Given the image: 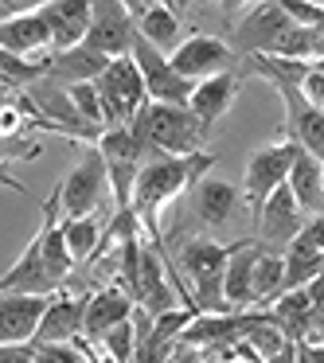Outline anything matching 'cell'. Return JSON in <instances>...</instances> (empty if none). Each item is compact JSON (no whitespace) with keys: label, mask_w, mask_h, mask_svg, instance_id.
I'll return each mask as SVG.
<instances>
[{"label":"cell","mask_w":324,"mask_h":363,"mask_svg":"<svg viewBox=\"0 0 324 363\" xmlns=\"http://www.w3.org/2000/svg\"><path fill=\"white\" fill-rule=\"evenodd\" d=\"M106 63L110 59L94 55V51H86L79 43V48L71 51H59V55H48V63H43V82H51V86H79V82H94L98 74L106 71Z\"/></svg>","instance_id":"obj_23"},{"label":"cell","mask_w":324,"mask_h":363,"mask_svg":"<svg viewBox=\"0 0 324 363\" xmlns=\"http://www.w3.org/2000/svg\"><path fill=\"white\" fill-rule=\"evenodd\" d=\"M281 277H285L281 254H277V250H266V246H262L258 258H254V269H250V305L274 301L277 293H281Z\"/></svg>","instance_id":"obj_28"},{"label":"cell","mask_w":324,"mask_h":363,"mask_svg":"<svg viewBox=\"0 0 324 363\" xmlns=\"http://www.w3.org/2000/svg\"><path fill=\"white\" fill-rule=\"evenodd\" d=\"M129 9V20H133V32L141 35L149 48H157L160 55L180 43V16H176L172 4H125Z\"/></svg>","instance_id":"obj_21"},{"label":"cell","mask_w":324,"mask_h":363,"mask_svg":"<svg viewBox=\"0 0 324 363\" xmlns=\"http://www.w3.org/2000/svg\"><path fill=\"white\" fill-rule=\"evenodd\" d=\"M254 219H258L262 238H266L269 246H285L301 227H305L308 215L301 211L297 199H293V191L281 184V188H274V191L266 196V203L258 207V215H254Z\"/></svg>","instance_id":"obj_18"},{"label":"cell","mask_w":324,"mask_h":363,"mask_svg":"<svg viewBox=\"0 0 324 363\" xmlns=\"http://www.w3.org/2000/svg\"><path fill=\"white\" fill-rule=\"evenodd\" d=\"M67 98H71L74 113H79L82 121H86L90 129H98L102 133V106H98V94L90 82H79V86H67Z\"/></svg>","instance_id":"obj_31"},{"label":"cell","mask_w":324,"mask_h":363,"mask_svg":"<svg viewBox=\"0 0 324 363\" xmlns=\"http://www.w3.org/2000/svg\"><path fill=\"white\" fill-rule=\"evenodd\" d=\"M0 188H12V191H20V196H24V191H28L24 184H20V180H16V176H12V172H9V168H4V164H0Z\"/></svg>","instance_id":"obj_38"},{"label":"cell","mask_w":324,"mask_h":363,"mask_svg":"<svg viewBox=\"0 0 324 363\" xmlns=\"http://www.w3.org/2000/svg\"><path fill=\"white\" fill-rule=\"evenodd\" d=\"M12 145H20V137H4V133H0V152H4V157H9V152H12V157H24V160H32V157H28V152L12 149Z\"/></svg>","instance_id":"obj_39"},{"label":"cell","mask_w":324,"mask_h":363,"mask_svg":"<svg viewBox=\"0 0 324 363\" xmlns=\"http://www.w3.org/2000/svg\"><path fill=\"white\" fill-rule=\"evenodd\" d=\"M82 308H86V293L55 289L43 305L32 344H71L74 336H82Z\"/></svg>","instance_id":"obj_13"},{"label":"cell","mask_w":324,"mask_h":363,"mask_svg":"<svg viewBox=\"0 0 324 363\" xmlns=\"http://www.w3.org/2000/svg\"><path fill=\"white\" fill-rule=\"evenodd\" d=\"M35 363H86L74 344H35Z\"/></svg>","instance_id":"obj_34"},{"label":"cell","mask_w":324,"mask_h":363,"mask_svg":"<svg viewBox=\"0 0 324 363\" xmlns=\"http://www.w3.org/2000/svg\"><path fill=\"white\" fill-rule=\"evenodd\" d=\"M184 277L191 281V301L196 313H230L223 305V262H227V246L211 242V238H188L176 254Z\"/></svg>","instance_id":"obj_3"},{"label":"cell","mask_w":324,"mask_h":363,"mask_svg":"<svg viewBox=\"0 0 324 363\" xmlns=\"http://www.w3.org/2000/svg\"><path fill=\"white\" fill-rule=\"evenodd\" d=\"M129 43H133V20H129L125 4L121 0L90 4V28L82 35V48L102 59H121L129 55Z\"/></svg>","instance_id":"obj_9"},{"label":"cell","mask_w":324,"mask_h":363,"mask_svg":"<svg viewBox=\"0 0 324 363\" xmlns=\"http://www.w3.org/2000/svg\"><path fill=\"white\" fill-rule=\"evenodd\" d=\"M133 316V301L121 285H106L98 293H86V308H82V340L98 344L113 324L129 320Z\"/></svg>","instance_id":"obj_16"},{"label":"cell","mask_w":324,"mask_h":363,"mask_svg":"<svg viewBox=\"0 0 324 363\" xmlns=\"http://www.w3.org/2000/svg\"><path fill=\"white\" fill-rule=\"evenodd\" d=\"M43 59H20V55H9V51H0V82H9V86H35L43 82Z\"/></svg>","instance_id":"obj_29"},{"label":"cell","mask_w":324,"mask_h":363,"mask_svg":"<svg viewBox=\"0 0 324 363\" xmlns=\"http://www.w3.org/2000/svg\"><path fill=\"white\" fill-rule=\"evenodd\" d=\"M106 168L98 149H82L79 164L59 180L55 196H59V219H82V215H98V203L106 196Z\"/></svg>","instance_id":"obj_6"},{"label":"cell","mask_w":324,"mask_h":363,"mask_svg":"<svg viewBox=\"0 0 324 363\" xmlns=\"http://www.w3.org/2000/svg\"><path fill=\"white\" fill-rule=\"evenodd\" d=\"M51 297V293H48ZM48 297H24V293H0V344H32L35 324L43 316Z\"/></svg>","instance_id":"obj_22"},{"label":"cell","mask_w":324,"mask_h":363,"mask_svg":"<svg viewBox=\"0 0 324 363\" xmlns=\"http://www.w3.org/2000/svg\"><path fill=\"white\" fill-rule=\"evenodd\" d=\"M35 238H40L43 269H48V277L55 281V289H63L67 277H71V269H74V262H71V254H67L63 230H59V196H55V191H51L48 203H43V219H40Z\"/></svg>","instance_id":"obj_20"},{"label":"cell","mask_w":324,"mask_h":363,"mask_svg":"<svg viewBox=\"0 0 324 363\" xmlns=\"http://www.w3.org/2000/svg\"><path fill=\"white\" fill-rule=\"evenodd\" d=\"M285 188L293 191V199H297V207L305 215H320V207H324V164L316 157H308L301 145H297V152H293Z\"/></svg>","instance_id":"obj_24"},{"label":"cell","mask_w":324,"mask_h":363,"mask_svg":"<svg viewBox=\"0 0 324 363\" xmlns=\"http://www.w3.org/2000/svg\"><path fill=\"white\" fill-rule=\"evenodd\" d=\"M320 51H324V40H320V28H293L274 43L269 59H289V63H320Z\"/></svg>","instance_id":"obj_27"},{"label":"cell","mask_w":324,"mask_h":363,"mask_svg":"<svg viewBox=\"0 0 324 363\" xmlns=\"http://www.w3.org/2000/svg\"><path fill=\"white\" fill-rule=\"evenodd\" d=\"M129 59H133L137 74L145 82V98L149 102H160V106H188V94H191V82H184L180 74L168 67V55H160L157 48L141 40L133 32V43H129Z\"/></svg>","instance_id":"obj_7"},{"label":"cell","mask_w":324,"mask_h":363,"mask_svg":"<svg viewBox=\"0 0 324 363\" xmlns=\"http://www.w3.org/2000/svg\"><path fill=\"white\" fill-rule=\"evenodd\" d=\"M285 20H289L293 28H320L324 24V12L316 9V4H301V0H289V4H281Z\"/></svg>","instance_id":"obj_33"},{"label":"cell","mask_w":324,"mask_h":363,"mask_svg":"<svg viewBox=\"0 0 324 363\" xmlns=\"http://www.w3.org/2000/svg\"><path fill=\"white\" fill-rule=\"evenodd\" d=\"M230 48L227 40H219V35H207V32H196L188 35V40H180L172 51H168V67H172L176 74H180L184 82H203V79H215V74H223L230 67Z\"/></svg>","instance_id":"obj_8"},{"label":"cell","mask_w":324,"mask_h":363,"mask_svg":"<svg viewBox=\"0 0 324 363\" xmlns=\"http://www.w3.org/2000/svg\"><path fill=\"white\" fill-rule=\"evenodd\" d=\"M262 363H297V340H289L281 352H274L269 359H262Z\"/></svg>","instance_id":"obj_36"},{"label":"cell","mask_w":324,"mask_h":363,"mask_svg":"<svg viewBox=\"0 0 324 363\" xmlns=\"http://www.w3.org/2000/svg\"><path fill=\"white\" fill-rule=\"evenodd\" d=\"M90 86H94L98 106H102V133H106V129L129 125L133 113L149 102V98H145V82H141V74H137V67H133V59H129V55L110 59L106 71L98 74Z\"/></svg>","instance_id":"obj_4"},{"label":"cell","mask_w":324,"mask_h":363,"mask_svg":"<svg viewBox=\"0 0 324 363\" xmlns=\"http://www.w3.org/2000/svg\"><path fill=\"white\" fill-rule=\"evenodd\" d=\"M215 168L211 152H196V157H145L141 168H137L133 180V196H129V215L137 219V227H145V235L152 238L160 254L164 242H160V211L180 196L184 188L199 184V176H207Z\"/></svg>","instance_id":"obj_1"},{"label":"cell","mask_w":324,"mask_h":363,"mask_svg":"<svg viewBox=\"0 0 324 363\" xmlns=\"http://www.w3.org/2000/svg\"><path fill=\"white\" fill-rule=\"evenodd\" d=\"M297 363H324V352L320 347H308V344H297Z\"/></svg>","instance_id":"obj_37"},{"label":"cell","mask_w":324,"mask_h":363,"mask_svg":"<svg viewBox=\"0 0 324 363\" xmlns=\"http://www.w3.org/2000/svg\"><path fill=\"white\" fill-rule=\"evenodd\" d=\"M94 149H98L102 168H106V188H110V196H113V215H125L129 211V196H133L137 168H141V160H145V149L137 145V137L129 133L125 125L106 129V133L94 141Z\"/></svg>","instance_id":"obj_5"},{"label":"cell","mask_w":324,"mask_h":363,"mask_svg":"<svg viewBox=\"0 0 324 363\" xmlns=\"http://www.w3.org/2000/svg\"><path fill=\"white\" fill-rule=\"evenodd\" d=\"M238 90H242V74H235V71H223V74H215V79H203V82L191 86L188 110H191V118L203 125V133L235 106Z\"/></svg>","instance_id":"obj_15"},{"label":"cell","mask_w":324,"mask_h":363,"mask_svg":"<svg viewBox=\"0 0 324 363\" xmlns=\"http://www.w3.org/2000/svg\"><path fill=\"white\" fill-rule=\"evenodd\" d=\"M289 32V20H285L281 4L266 0V4H254L246 9V16L238 20L235 35H230V55H269L274 43Z\"/></svg>","instance_id":"obj_12"},{"label":"cell","mask_w":324,"mask_h":363,"mask_svg":"<svg viewBox=\"0 0 324 363\" xmlns=\"http://www.w3.org/2000/svg\"><path fill=\"white\" fill-rule=\"evenodd\" d=\"M59 230H63V242L71 262H90L102 246V219L98 215H82V219H59Z\"/></svg>","instance_id":"obj_26"},{"label":"cell","mask_w":324,"mask_h":363,"mask_svg":"<svg viewBox=\"0 0 324 363\" xmlns=\"http://www.w3.org/2000/svg\"><path fill=\"white\" fill-rule=\"evenodd\" d=\"M293 152H297L293 141H277V145H266V149L250 152V160H246V176H242V196H246V203H250L254 215H258L262 203H266L269 191L285 184L289 164H293Z\"/></svg>","instance_id":"obj_11"},{"label":"cell","mask_w":324,"mask_h":363,"mask_svg":"<svg viewBox=\"0 0 324 363\" xmlns=\"http://www.w3.org/2000/svg\"><path fill=\"white\" fill-rule=\"evenodd\" d=\"M258 250H262V242H254V238H238V242L227 246V262H223V305L230 313L250 305V269H254Z\"/></svg>","instance_id":"obj_19"},{"label":"cell","mask_w":324,"mask_h":363,"mask_svg":"<svg viewBox=\"0 0 324 363\" xmlns=\"http://www.w3.org/2000/svg\"><path fill=\"white\" fill-rule=\"evenodd\" d=\"M297 94L308 110H324V71H320V63H313L305 71V79L297 82Z\"/></svg>","instance_id":"obj_32"},{"label":"cell","mask_w":324,"mask_h":363,"mask_svg":"<svg viewBox=\"0 0 324 363\" xmlns=\"http://www.w3.org/2000/svg\"><path fill=\"white\" fill-rule=\"evenodd\" d=\"M125 129L137 137L145 157H196V152H207L203 149L207 133H203V125L191 118L188 106L145 102Z\"/></svg>","instance_id":"obj_2"},{"label":"cell","mask_w":324,"mask_h":363,"mask_svg":"<svg viewBox=\"0 0 324 363\" xmlns=\"http://www.w3.org/2000/svg\"><path fill=\"white\" fill-rule=\"evenodd\" d=\"M48 48H51V35H48V24H43L40 4H28L24 12L0 20V51L20 55V59H35Z\"/></svg>","instance_id":"obj_17"},{"label":"cell","mask_w":324,"mask_h":363,"mask_svg":"<svg viewBox=\"0 0 324 363\" xmlns=\"http://www.w3.org/2000/svg\"><path fill=\"white\" fill-rule=\"evenodd\" d=\"M40 12H43V24H48V35H51L48 55H59V51H71L82 43V35L90 28L86 0H48V4H40Z\"/></svg>","instance_id":"obj_14"},{"label":"cell","mask_w":324,"mask_h":363,"mask_svg":"<svg viewBox=\"0 0 324 363\" xmlns=\"http://www.w3.org/2000/svg\"><path fill=\"white\" fill-rule=\"evenodd\" d=\"M71 344H74V347H79V352H82V359H86V363H113L110 355L102 352V347H98V344H86V340H82V336H74Z\"/></svg>","instance_id":"obj_35"},{"label":"cell","mask_w":324,"mask_h":363,"mask_svg":"<svg viewBox=\"0 0 324 363\" xmlns=\"http://www.w3.org/2000/svg\"><path fill=\"white\" fill-rule=\"evenodd\" d=\"M281 266H285L281 293L301 289V285H308L313 277H320V269H324V223H320V215H308L305 227L285 242Z\"/></svg>","instance_id":"obj_10"},{"label":"cell","mask_w":324,"mask_h":363,"mask_svg":"<svg viewBox=\"0 0 324 363\" xmlns=\"http://www.w3.org/2000/svg\"><path fill=\"white\" fill-rule=\"evenodd\" d=\"M133 344H137L133 320H121V324H113V328L106 332L102 340H98V347H102V352L110 355L113 363H133Z\"/></svg>","instance_id":"obj_30"},{"label":"cell","mask_w":324,"mask_h":363,"mask_svg":"<svg viewBox=\"0 0 324 363\" xmlns=\"http://www.w3.org/2000/svg\"><path fill=\"white\" fill-rule=\"evenodd\" d=\"M191 207H196L199 223H207V227H223V223H230V215H235V207H238V188L227 184V180H219V176H207V180L196 184Z\"/></svg>","instance_id":"obj_25"}]
</instances>
